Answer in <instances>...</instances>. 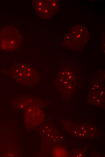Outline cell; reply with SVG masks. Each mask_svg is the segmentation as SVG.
Segmentation results:
<instances>
[{
  "instance_id": "277c9868",
  "label": "cell",
  "mask_w": 105,
  "mask_h": 157,
  "mask_svg": "<svg viewBox=\"0 0 105 157\" xmlns=\"http://www.w3.org/2000/svg\"><path fill=\"white\" fill-rule=\"evenodd\" d=\"M36 9L43 18L52 16L58 10L59 3L57 0H36Z\"/></svg>"
},
{
  "instance_id": "7a4b0ae2",
  "label": "cell",
  "mask_w": 105,
  "mask_h": 157,
  "mask_svg": "<svg viewBox=\"0 0 105 157\" xmlns=\"http://www.w3.org/2000/svg\"><path fill=\"white\" fill-rule=\"evenodd\" d=\"M89 38L88 29L82 25L72 27L64 39L65 44L73 49H77L84 46Z\"/></svg>"
},
{
  "instance_id": "6da1fadb",
  "label": "cell",
  "mask_w": 105,
  "mask_h": 157,
  "mask_svg": "<svg viewBox=\"0 0 105 157\" xmlns=\"http://www.w3.org/2000/svg\"><path fill=\"white\" fill-rule=\"evenodd\" d=\"M7 74L18 82L26 85H33L40 79L39 73L35 69L23 63L15 64Z\"/></svg>"
},
{
  "instance_id": "3957f363",
  "label": "cell",
  "mask_w": 105,
  "mask_h": 157,
  "mask_svg": "<svg viewBox=\"0 0 105 157\" xmlns=\"http://www.w3.org/2000/svg\"><path fill=\"white\" fill-rule=\"evenodd\" d=\"M22 42L21 34L12 26L4 27L0 32V48L3 50L11 51L18 49Z\"/></svg>"
},
{
  "instance_id": "5b68a950",
  "label": "cell",
  "mask_w": 105,
  "mask_h": 157,
  "mask_svg": "<svg viewBox=\"0 0 105 157\" xmlns=\"http://www.w3.org/2000/svg\"><path fill=\"white\" fill-rule=\"evenodd\" d=\"M56 83L62 86L72 87L76 83L75 74L72 70L66 69L62 71L58 75Z\"/></svg>"
}]
</instances>
